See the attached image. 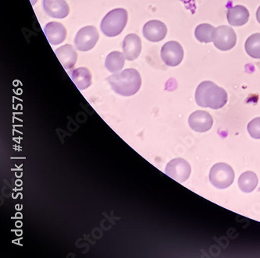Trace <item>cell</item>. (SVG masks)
I'll return each instance as SVG.
<instances>
[{
  "label": "cell",
  "mask_w": 260,
  "mask_h": 258,
  "mask_svg": "<svg viewBox=\"0 0 260 258\" xmlns=\"http://www.w3.org/2000/svg\"><path fill=\"white\" fill-rule=\"evenodd\" d=\"M112 89L122 96H132L140 89L142 78L136 69H127L118 71L107 78Z\"/></svg>",
  "instance_id": "1"
},
{
  "label": "cell",
  "mask_w": 260,
  "mask_h": 258,
  "mask_svg": "<svg viewBox=\"0 0 260 258\" xmlns=\"http://www.w3.org/2000/svg\"><path fill=\"white\" fill-rule=\"evenodd\" d=\"M196 101L200 107L219 109L228 102V94L212 81H203L196 89Z\"/></svg>",
  "instance_id": "2"
},
{
  "label": "cell",
  "mask_w": 260,
  "mask_h": 258,
  "mask_svg": "<svg viewBox=\"0 0 260 258\" xmlns=\"http://www.w3.org/2000/svg\"><path fill=\"white\" fill-rule=\"evenodd\" d=\"M128 14L124 9H115L110 11L102 20L101 30L108 37H115L123 31L127 25Z\"/></svg>",
  "instance_id": "3"
},
{
  "label": "cell",
  "mask_w": 260,
  "mask_h": 258,
  "mask_svg": "<svg viewBox=\"0 0 260 258\" xmlns=\"http://www.w3.org/2000/svg\"><path fill=\"white\" fill-rule=\"evenodd\" d=\"M235 172L232 166L220 162L216 164L210 169V181L218 189H226L233 183Z\"/></svg>",
  "instance_id": "4"
},
{
  "label": "cell",
  "mask_w": 260,
  "mask_h": 258,
  "mask_svg": "<svg viewBox=\"0 0 260 258\" xmlns=\"http://www.w3.org/2000/svg\"><path fill=\"white\" fill-rule=\"evenodd\" d=\"M100 34L96 27L86 26L78 30L75 39L77 49L81 52H87L95 47L98 42Z\"/></svg>",
  "instance_id": "5"
},
{
  "label": "cell",
  "mask_w": 260,
  "mask_h": 258,
  "mask_svg": "<svg viewBox=\"0 0 260 258\" xmlns=\"http://www.w3.org/2000/svg\"><path fill=\"white\" fill-rule=\"evenodd\" d=\"M191 166L183 159H174L167 165L165 173L177 182H185L191 175Z\"/></svg>",
  "instance_id": "6"
},
{
  "label": "cell",
  "mask_w": 260,
  "mask_h": 258,
  "mask_svg": "<svg viewBox=\"0 0 260 258\" xmlns=\"http://www.w3.org/2000/svg\"><path fill=\"white\" fill-rule=\"evenodd\" d=\"M161 58L168 66H177L184 59V50L180 43L171 41L166 43L161 49Z\"/></svg>",
  "instance_id": "7"
},
{
  "label": "cell",
  "mask_w": 260,
  "mask_h": 258,
  "mask_svg": "<svg viewBox=\"0 0 260 258\" xmlns=\"http://www.w3.org/2000/svg\"><path fill=\"white\" fill-rule=\"evenodd\" d=\"M237 35L232 27L223 25L216 27L213 43L218 49L228 51L236 45Z\"/></svg>",
  "instance_id": "8"
},
{
  "label": "cell",
  "mask_w": 260,
  "mask_h": 258,
  "mask_svg": "<svg viewBox=\"0 0 260 258\" xmlns=\"http://www.w3.org/2000/svg\"><path fill=\"white\" fill-rule=\"evenodd\" d=\"M168 34V27L162 21L150 20L143 27V34L145 39L152 43L160 42Z\"/></svg>",
  "instance_id": "9"
},
{
  "label": "cell",
  "mask_w": 260,
  "mask_h": 258,
  "mask_svg": "<svg viewBox=\"0 0 260 258\" xmlns=\"http://www.w3.org/2000/svg\"><path fill=\"white\" fill-rule=\"evenodd\" d=\"M190 127L199 133L208 131L212 128L213 120L210 113L198 110L191 113L188 119Z\"/></svg>",
  "instance_id": "10"
},
{
  "label": "cell",
  "mask_w": 260,
  "mask_h": 258,
  "mask_svg": "<svg viewBox=\"0 0 260 258\" xmlns=\"http://www.w3.org/2000/svg\"><path fill=\"white\" fill-rule=\"evenodd\" d=\"M142 52V40L136 34L126 36L123 42V53L126 59L134 61L138 59Z\"/></svg>",
  "instance_id": "11"
},
{
  "label": "cell",
  "mask_w": 260,
  "mask_h": 258,
  "mask_svg": "<svg viewBox=\"0 0 260 258\" xmlns=\"http://www.w3.org/2000/svg\"><path fill=\"white\" fill-rule=\"evenodd\" d=\"M43 8L53 18H65L70 13L69 5L65 0H43Z\"/></svg>",
  "instance_id": "12"
},
{
  "label": "cell",
  "mask_w": 260,
  "mask_h": 258,
  "mask_svg": "<svg viewBox=\"0 0 260 258\" xmlns=\"http://www.w3.org/2000/svg\"><path fill=\"white\" fill-rule=\"evenodd\" d=\"M43 30L49 43L53 46L63 43L68 34L66 27L63 24L58 22L49 23L46 24Z\"/></svg>",
  "instance_id": "13"
},
{
  "label": "cell",
  "mask_w": 260,
  "mask_h": 258,
  "mask_svg": "<svg viewBox=\"0 0 260 258\" xmlns=\"http://www.w3.org/2000/svg\"><path fill=\"white\" fill-rule=\"evenodd\" d=\"M55 53L65 69H71L76 64L78 53L71 45L67 44L58 48Z\"/></svg>",
  "instance_id": "14"
},
{
  "label": "cell",
  "mask_w": 260,
  "mask_h": 258,
  "mask_svg": "<svg viewBox=\"0 0 260 258\" xmlns=\"http://www.w3.org/2000/svg\"><path fill=\"white\" fill-rule=\"evenodd\" d=\"M226 18L231 25L239 27L247 24L249 19V12L243 6H235L228 9Z\"/></svg>",
  "instance_id": "15"
},
{
  "label": "cell",
  "mask_w": 260,
  "mask_h": 258,
  "mask_svg": "<svg viewBox=\"0 0 260 258\" xmlns=\"http://www.w3.org/2000/svg\"><path fill=\"white\" fill-rule=\"evenodd\" d=\"M71 78L81 91L87 89L91 85V72L85 67H80L73 70Z\"/></svg>",
  "instance_id": "16"
},
{
  "label": "cell",
  "mask_w": 260,
  "mask_h": 258,
  "mask_svg": "<svg viewBox=\"0 0 260 258\" xmlns=\"http://www.w3.org/2000/svg\"><path fill=\"white\" fill-rule=\"evenodd\" d=\"M258 182L256 174L251 171H247L240 175L238 179V186L243 192L250 193L256 188Z\"/></svg>",
  "instance_id": "17"
},
{
  "label": "cell",
  "mask_w": 260,
  "mask_h": 258,
  "mask_svg": "<svg viewBox=\"0 0 260 258\" xmlns=\"http://www.w3.org/2000/svg\"><path fill=\"white\" fill-rule=\"evenodd\" d=\"M125 56L120 52H113L107 56L105 66L111 73H117L121 70L125 63Z\"/></svg>",
  "instance_id": "18"
},
{
  "label": "cell",
  "mask_w": 260,
  "mask_h": 258,
  "mask_svg": "<svg viewBox=\"0 0 260 258\" xmlns=\"http://www.w3.org/2000/svg\"><path fill=\"white\" fill-rule=\"evenodd\" d=\"M215 32L216 28L211 24H202L196 27L194 35L200 43H210L214 40Z\"/></svg>",
  "instance_id": "19"
},
{
  "label": "cell",
  "mask_w": 260,
  "mask_h": 258,
  "mask_svg": "<svg viewBox=\"0 0 260 258\" xmlns=\"http://www.w3.org/2000/svg\"><path fill=\"white\" fill-rule=\"evenodd\" d=\"M245 50L248 56L253 59H260V33L248 37L245 42Z\"/></svg>",
  "instance_id": "20"
},
{
  "label": "cell",
  "mask_w": 260,
  "mask_h": 258,
  "mask_svg": "<svg viewBox=\"0 0 260 258\" xmlns=\"http://www.w3.org/2000/svg\"><path fill=\"white\" fill-rule=\"evenodd\" d=\"M248 132L253 138L260 139V117L253 119L248 123Z\"/></svg>",
  "instance_id": "21"
},
{
  "label": "cell",
  "mask_w": 260,
  "mask_h": 258,
  "mask_svg": "<svg viewBox=\"0 0 260 258\" xmlns=\"http://www.w3.org/2000/svg\"><path fill=\"white\" fill-rule=\"evenodd\" d=\"M256 18L257 20H258V22L260 24V7H258V10H257Z\"/></svg>",
  "instance_id": "22"
}]
</instances>
